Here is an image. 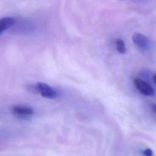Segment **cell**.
Here are the masks:
<instances>
[{"label":"cell","mask_w":156,"mask_h":156,"mask_svg":"<svg viewBox=\"0 0 156 156\" xmlns=\"http://www.w3.org/2000/svg\"><path fill=\"white\" fill-rule=\"evenodd\" d=\"M134 85L138 91L144 96H153L155 94L154 90L151 85L141 79H135Z\"/></svg>","instance_id":"cell-2"},{"label":"cell","mask_w":156,"mask_h":156,"mask_svg":"<svg viewBox=\"0 0 156 156\" xmlns=\"http://www.w3.org/2000/svg\"><path fill=\"white\" fill-rule=\"evenodd\" d=\"M153 80L154 82V83L156 85V74H155L154 76H153Z\"/></svg>","instance_id":"cell-9"},{"label":"cell","mask_w":156,"mask_h":156,"mask_svg":"<svg viewBox=\"0 0 156 156\" xmlns=\"http://www.w3.org/2000/svg\"><path fill=\"white\" fill-rule=\"evenodd\" d=\"M115 44L116 51L121 54H124L126 52V47L124 41L121 38L116 39Z\"/></svg>","instance_id":"cell-6"},{"label":"cell","mask_w":156,"mask_h":156,"mask_svg":"<svg viewBox=\"0 0 156 156\" xmlns=\"http://www.w3.org/2000/svg\"><path fill=\"white\" fill-rule=\"evenodd\" d=\"M143 154L144 156H152L153 155V151L150 148H146L144 149L143 151Z\"/></svg>","instance_id":"cell-7"},{"label":"cell","mask_w":156,"mask_h":156,"mask_svg":"<svg viewBox=\"0 0 156 156\" xmlns=\"http://www.w3.org/2000/svg\"><path fill=\"white\" fill-rule=\"evenodd\" d=\"M15 23V19L12 17H5L0 19V34L12 26Z\"/></svg>","instance_id":"cell-5"},{"label":"cell","mask_w":156,"mask_h":156,"mask_svg":"<svg viewBox=\"0 0 156 156\" xmlns=\"http://www.w3.org/2000/svg\"><path fill=\"white\" fill-rule=\"evenodd\" d=\"M36 88L39 93L44 98L48 99H54L57 96V91L46 83L38 82L36 85Z\"/></svg>","instance_id":"cell-3"},{"label":"cell","mask_w":156,"mask_h":156,"mask_svg":"<svg viewBox=\"0 0 156 156\" xmlns=\"http://www.w3.org/2000/svg\"><path fill=\"white\" fill-rule=\"evenodd\" d=\"M132 40L135 46L142 52H146L150 48L149 38L142 34L136 32L133 34Z\"/></svg>","instance_id":"cell-1"},{"label":"cell","mask_w":156,"mask_h":156,"mask_svg":"<svg viewBox=\"0 0 156 156\" xmlns=\"http://www.w3.org/2000/svg\"><path fill=\"white\" fill-rule=\"evenodd\" d=\"M151 108L152 111L156 113V103H153L151 104Z\"/></svg>","instance_id":"cell-8"},{"label":"cell","mask_w":156,"mask_h":156,"mask_svg":"<svg viewBox=\"0 0 156 156\" xmlns=\"http://www.w3.org/2000/svg\"><path fill=\"white\" fill-rule=\"evenodd\" d=\"M12 112L13 114L21 117H27L34 113L32 108L24 105H15L12 108Z\"/></svg>","instance_id":"cell-4"}]
</instances>
